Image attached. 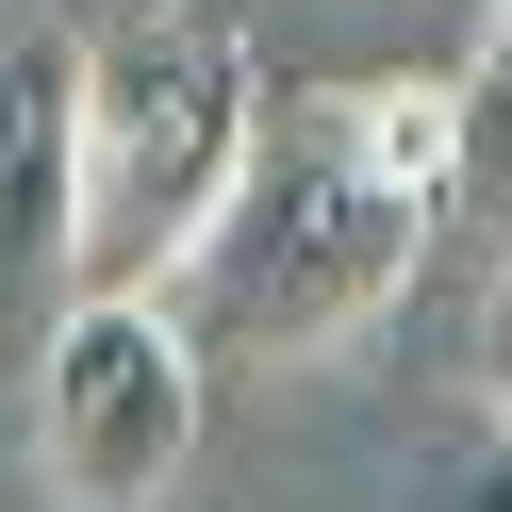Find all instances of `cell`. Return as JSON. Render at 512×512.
<instances>
[{"label":"cell","mask_w":512,"mask_h":512,"mask_svg":"<svg viewBox=\"0 0 512 512\" xmlns=\"http://www.w3.org/2000/svg\"><path fill=\"white\" fill-rule=\"evenodd\" d=\"M281 83L215 17H149V34L83 50V298H166L215 199L248 182Z\"/></svg>","instance_id":"2"},{"label":"cell","mask_w":512,"mask_h":512,"mask_svg":"<svg viewBox=\"0 0 512 512\" xmlns=\"http://www.w3.org/2000/svg\"><path fill=\"white\" fill-rule=\"evenodd\" d=\"M446 83H463V199H496V215H512V0L479 17V50H463Z\"/></svg>","instance_id":"5"},{"label":"cell","mask_w":512,"mask_h":512,"mask_svg":"<svg viewBox=\"0 0 512 512\" xmlns=\"http://www.w3.org/2000/svg\"><path fill=\"white\" fill-rule=\"evenodd\" d=\"M430 232L446 215L364 166L347 100H265L248 182L215 199V232L182 248V281H166V331L199 347V364H314V347L380 331V314L413 298Z\"/></svg>","instance_id":"1"},{"label":"cell","mask_w":512,"mask_h":512,"mask_svg":"<svg viewBox=\"0 0 512 512\" xmlns=\"http://www.w3.org/2000/svg\"><path fill=\"white\" fill-rule=\"evenodd\" d=\"M413 512H512V430H479L463 463H430V496Z\"/></svg>","instance_id":"6"},{"label":"cell","mask_w":512,"mask_h":512,"mask_svg":"<svg viewBox=\"0 0 512 512\" xmlns=\"http://www.w3.org/2000/svg\"><path fill=\"white\" fill-rule=\"evenodd\" d=\"M34 463L67 512H149L199 463V347L166 331V298H67V331L34 347Z\"/></svg>","instance_id":"3"},{"label":"cell","mask_w":512,"mask_h":512,"mask_svg":"<svg viewBox=\"0 0 512 512\" xmlns=\"http://www.w3.org/2000/svg\"><path fill=\"white\" fill-rule=\"evenodd\" d=\"M83 298V34H0V347Z\"/></svg>","instance_id":"4"},{"label":"cell","mask_w":512,"mask_h":512,"mask_svg":"<svg viewBox=\"0 0 512 512\" xmlns=\"http://www.w3.org/2000/svg\"><path fill=\"white\" fill-rule=\"evenodd\" d=\"M479 397H496V430H512V248H496V298H479Z\"/></svg>","instance_id":"7"}]
</instances>
